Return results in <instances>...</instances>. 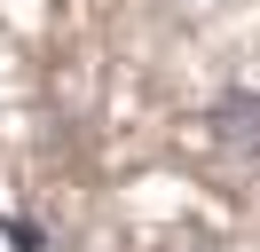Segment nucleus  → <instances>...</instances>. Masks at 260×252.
<instances>
[]
</instances>
